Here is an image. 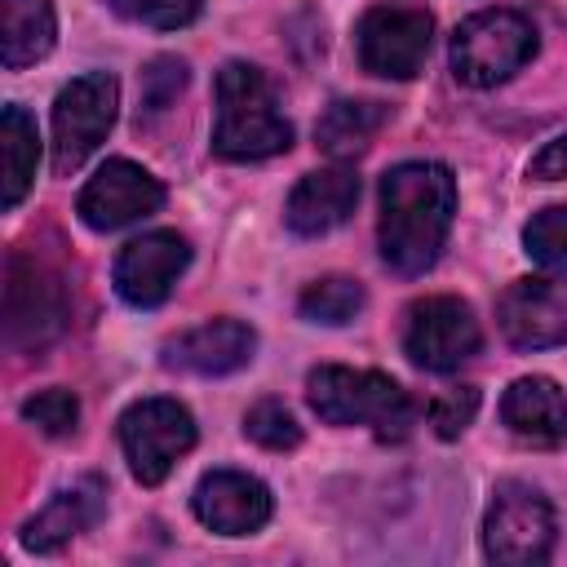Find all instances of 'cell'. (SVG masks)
<instances>
[{
  "instance_id": "cell-1",
  "label": "cell",
  "mask_w": 567,
  "mask_h": 567,
  "mask_svg": "<svg viewBox=\"0 0 567 567\" xmlns=\"http://www.w3.org/2000/svg\"><path fill=\"white\" fill-rule=\"evenodd\" d=\"M452 208H456V182L447 164L434 159L394 164L381 177V221H377L381 261L403 279L425 275L447 244Z\"/></svg>"
},
{
  "instance_id": "cell-2",
  "label": "cell",
  "mask_w": 567,
  "mask_h": 567,
  "mask_svg": "<svg viewBox=\"0 0 567 567\" xmlns=\"http://www.w3.org/2000/svg\"><path fill=\"white\" fill-rule=\"evenodd\" d=\"M292 146V124L279 115L270 80L248 62H226L217 71V124L213 155L221 159H270Z\"/></svg>"
},
{
  "instance_id": "cell-3",
  "label": "cell",
  "mask_w": 567,
  "mask_h": 567,
  "mask_svg": "<svg viewBox=\"0 0 567 567\" xmlns=\"http://www.w3.org/2000/svg\"><path fill=\"white\" fill-rule=\"evenodd\" d=\"M306 399L323 425H372L377 439H403L416 421L412 394L368 368H341V363H319L306 377Z\"/></svg>"
},
{
  "instance_id": "cell-4",
  "label": "cell",
  "mask_w": 567,
  "mask_h": 567,
  "mask_svg": "<svg viewBox=\"0 0 567 567\" xmlns=\"http://www.w3.org/2000/svg\"><path fill=\"white\" fill-rule=\"evenodd\" d=\"M536 53V27L518 9H483L452 31V75L470 89H492L523 71Z\"/></svg>"
},
{
  "instance_id": "cell-5",
  "label": "cell",
  "mask_w": 567,
  "mask_h": 567,
  "mask_svg": "<svg viewBox=\"0 0 567 567\" xmlns=\"http://www.w3.org/2000/svg\"><path fill=\"white\" fill-rule=\"evenodd\" d=\"M71 301L62 275L40 266L27 252L4 261V341L9 350H44L66 328Z\"/></svg>"
},
{
  "instance_id": "cell-6",
  "label": "cell",
  "mask_w": 567,
  "mask_h": 567,
  "mask_svg": "<svg viewBox=\"0 0 567 567\" xmlns=\"http://www.w3.org/2000/svg\"><path fill=\"white\" fill-rule=\"evenodd\" d=\"M483 554L509 567L545 563L554 554V509L532 483H496L492 505L483 514Z\"/></svg>"
},
{
  "instance_id": "cell-7",
  "label": "cell",
  "mask_w": 567,
  "mask_h": 567,
  "mask_svg": "<svg viewBox=\"0 0 567 567\" xmlns=\"http://www.w3.org/2000/svg\"><path fill=\"white\" fill-rule=\"evenodd\" d=\"M120 447L133 478L155 487L195 447V416L177 399H142L120 416Z\"/></svg>"
},
{
  "instance_id": "cell-8",
  "label": "cell",
  "mask_w": 567,
  "mask_h": 567,
  "mask_svg": "<svg viewBox=\"0 0 567 567\" xmlns=\"http://www.w3.org/2000/svg\"><path fill=\"white\" fill-rule=\"evenodd\" d=\"M115 106H120V84L106 71L75 75L58 93V102H53V173L66 177L97 151V142L115 124Z\"/></svg>"
},
{
  "instance_id": "cell-9",
  "label": "cell",
  "mask_w": 567,
  "mask_h": 567,
  "mask_svg": "<svg viewBox=\"0 0 567 567\" xmlns=\"http://www.w3.org/2000/svg\"><path fill=\"white\" fill-rule=\"evenodd\" d=\"M483 346L478 319L461 297H421L403 315V354L425 372H456Z\"/></svg>"
},
{
  "instance_id": "cell-10",
  "label": "cell",
  "mask_w": 567,
  "mask_h": 567,
  "mask_svg": "<svg viewBox=\"0 0 567 567\" xmlns=\"http://www.w3.org/2000/svg\"><path fill=\"white\" fill-rule=\"evenodd\" d=\"M434 18L425 9H403V4H377L359 18L354 49L363 71L385 75V80H412L430 53Z\"/></svg>"
},
{
  "instance_id": "cell-11",
  "label": "cell",
  "mask_w": 567,
  "mask_h": 567,
  "mask_svg": "<svg viewBox=\"0 0 567 567\" xmlns=\"http://www.w3.org/2000/svg\"><path fill=\"white\" fill-rule=\"evenodd\" d=\"M496 323L514 350L567 346V261L554 275L514 279L496 301Z\"/></svg>"
},
{
  "instance_id": "cell-12",
  "label": "cell",
  "mask_w": 567,
  "mask_h": 567,
  "mask_svg": "<svg viewBox=\"0 0 567 567\" xmlns=\"http://www.w3.org/2000/svg\"><path fill=\"white\" fill-rule=\"evenodd\" d=\"M159 204H164L159 177H151L133 159H106L80 190L75 213L89 230H120V226H133V221L159 213Z\"/></svg>"
},
{
  "instance_id": "cell-13",
  "label": "cell",
  "mask_w": 567,
  "mask_h": 567,
  "mask_svg": "<svg viewBox=\"0 0 567 567\" xmlns=\"http://www.w3.org/2000/svg\"><path fill=\"white\" fill-rule=\"evenodd\" d=\"M186 261H190V244L177 230L137 235L115 257V292L128 306L151 310V306H159L173 292V284L186 270Z\"/></svg>"
},
{
  "instance_id": "cell-14",
  "label": "cell",
  "mask_w": 567,
  "mask_h": 567,
  "mask_svg": "<svg viewBox=\"0 0 567 567\" xmlns=\"http://www.w3.org/2000/svg\"><path fill=\"white\" fill-rule=\"evenodd\" d=\"M190 509L217 536H248L270 518V487L239 470H213L199 478Z\"/></svg>"
},
{
  "instance_id": "cell-15",
  "label": "cell",
  "mask_w": 567,
  "mask_h": 567,
  "mask_svg": "<svg viewBox=\"0 0 567 567\" xmlns=\"http://www.w3.org/2000/svg\"><path fill=\"white\" fill-rule=\"evenodd\" d=\"M257 350V332L239 319H208L173 341H164V368L195 372V377H226L239 372Z\"/></svg>"
},
{
  "instance_id": "cell-16",
  "label": "cell",
  "mask_w": 567,
  "mask_h": 567,
  "mask_svg": "<svg viewBox=\"0 0 567 567\" xmlns=\"http://www.w3.org/2000/svg\"><path fill=\"white\" fill-rule=\"evenodd\" d=\"M106 514V483L97 474H84L53 492V501L22 523V545L35 554H53L58 545L75 540Z\"/></svg>"
},
{
  "instance_id": "cell-17",
  "label": "cell",
  "mask_w": 567,
  "mask_h": 567,
  "mask_svg": "<svg viewBox=\"0 0 567 567\" xmlns=\"http://www.w3.org/2000/svg\"><path fill=\"white\" fill-rule=\"evenodd\" d=\"M359 204V177L350 164H332V168H319V173H306L292 195H288V230L297 235H328L332 226H341Z\"/></svg>"
},
{
  "instance_id": "cell-18",
  "label": "cell",
  "mask_w": 567,
  "mask_h": 567,
  "mask_svg": "<svg viewBox=\"0 0 567 567\" xmlns=\"http://www.w3.org/2000/svg\"><path fill=\"white\" fill-rule=\"evenodd\" d=\"M501 421L518 443L532 447L567 443V399L549 377H518L501 399Z\"/></svg>"
},
{
  "instance_id": "cell-19",
  "label": "cell",
  "mask_w": 567,
  "mask_h": 567,
  "mask_svg": "<svg viewBox=\"0 0 567 567\" xmlns=\"http://www.w3.org/2000/svg\"><path fill=\"white\" fill-rule=\"evenodd\" d=\"M390 120L385 102H368V97H337L319 124H315V142L323 155L332 159H354L359 151H368V142L377 137V128Z\"/></svg>"
},
{
  "instance_id": "cell-20",
  "label": "cell",
  "mask_w": 567,
  "mask_h": 567,
  "mask_svg": "<svg viewBox=\"0 0 567 567\" xmlns=\"http://www.w3.org/2000/svg\"><path fill=\"white\" fill-rule=\"evenodd\" d=\"M0 18H4V35H0V62L9 71L40 62L53 49L58 35V18L49 0H0Z\"/></svg>"
},
{
  "instance_id": "cell-21",
  "label": "cell",
  "mask_w": 567,
  "mask_h": 567,
  "mask_svg": "<svg viewBox=\"0 0 567 567\" xmlns=\"http://www.w3.org/2000/svg\"><path fill=\"white\" fill-rule=\"evenodd\" d=\"M0 151H4V208H18L40 164V133H35V120L13 102L4 106V120H0Z\"/></svg>"
},
{
  "instance_id": "cell-22",
  "label": "cell",
  "mask_w": 567,
  "mask_h": 567,
  "mask_svg": "<svg viewBox=\"0 0 567 567\" xmlns=\"http://www.w3.org/2000/svg\"><path fill=\"white\" fill-rule=\"evenodd\" d=\"M297 310H301V319H310V323L341 328V323H350V319L363 310V284L350 279V275H323V279H315V284L301 292Z\"/></svg>"
},
{
  "instance_id": "cell-23",
  "label": "cell",
  "mask_w": 567,
  "mask_h": 567,
  "mask_svg": "<svg viewBox=\"0 0 567 567\" xmlns=\"http://www.w3.org/2000/svg\"><path fill=\"white\" fill-rule=\"evenodd\" d=\"M244 434H248L252 443L270 447V452H288V447L301 443V425H297V416H292L279 399H261V403H252L248 416H244Z\"/></svg>"
},
{
  "instance_id": "cell-24",
  "label": "cell",
  "mask_w": 567,
  "mask_h": 567,
  "mask_svg": "<svg viewBox=\"0 0 567 567\" xmlns=\"http://www.w3.org/2000/svg\"><path fill=\"white\" fill-rule=\"evenodd\" d=\"M22 421L35 425L49 439H66L80 425V403H75L71 390H40V394H31L22 403Z\"/></svg>"
},
{
  "instance_id": "cell-25",
  "label": "cell",
  "mask_w": 567,
  "mask_h": 567,
  "mask_svg": "<svg viewBox=\"0 0 567 567\" xmlns=\"http://www.w3.org/2000/svg\"><path fill=\"white\" fill-rule=\"evenodd\" d=\"M527 257L540 266H563L567 261V204H554L545 213H536L523 230Z\"/></svg>"
},
{
  "instance_id": "cell-26",
  "label": "cell",
  "mask_w": 567,
  "mask_h": 567,
  "mask_svg": "<svg viewBox=\"0 0 567 567\" xmlns=\"http://www.w3.org/2000/svg\"><path fill=\"white\" fill-rule=\"evenodd\" d=\"M120 18L128 22H142V27H155V31H177L186 22L199 18L204 0H106Z\"/></svg>"
},
{
  "instance_id": "cell-27",
  "label": "cell",
  "mask_w": 567,
  "mask_h": 567,
  "mask_svg": "<svg viewBox=\"0 0 567 567\" xmlns=\"http://www.w3.org/2000/svg\"><path fill=\"white\" fill-rule=\"evenodd\" d=\"M182 89H186V62L182 58H155L142 71V115L168 111Z\"/></svg>"
},
{
  "instance_id": "cell-28",
  "label": "cell",
  "mask_w": 567,
  "mask_h": 567,
  "mask_svg": "<svg viewBox=\"0 0 567 567\" xmlns=\"http://www.w3.org/2000/svg\"><path fill=\"white\" fill-rule=\"evenodd\" d=\"M474 412H478V390L474 385H452L430 403V425H434L439 439H456L474 421Z\"/></svg>"
},
{
  "instance_id": "cell-29",
  "label": "cell",
  "mask_w": 567,
  "mask_h": 567,
  "mask_svg": "<svg viewBox=\"0 0 567 567\" xmlns=\"http://www.w3.org/2000/svg\"><path fill=\"white\" fill-rule=\"evenodd\" d=\"M536 182H558V177H567V133L563 137H554V142H545L536 155H532V168H527Z\"/></svg>"
}]
</instances>
